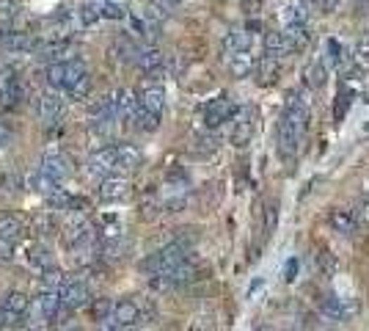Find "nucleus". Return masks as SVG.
I'll return each instance as SVG.
<instances>
[{"mask_svg": "<svg viewBox=\"0 0 369 331\" xmlns=\"http://www.w3.org/2000/svg\"><path fill=\"white\" fill-rule=\"evenodd\" d=\"M185 260H188V249L174 240V243H168L166 249L155 251L149 260H143L141 268H143L149 276H163V273H171L176 265H182Z\"/></svg>", "mask_w": 369, "mask_h": 331, "instance_id": "obj_2", "label": "nucleus"}, {"mask_svg": "<svg viewBox=\"0 0 369 331\" xmlns=\"http://www.w3.org/2000/svg\"><path fill=\"white\" fill-rule=\"evenodd\" d=\"M284 36H287L290 53H301V50H306V47H309V39H311L306 20H290L287 28H284Z\"/></svg>", "mask_w": 369, "mask_h": 331, "instance_id": "obj_13", "label": "nucleus"}, {"mask_svg": "<svg viewBox=\"0 0 369 331\" xmlns=\"http://www.w3.org/2000/svg\"><path fill=\"white\" fill-rule=\"evenodd\" d=\"M295 268H298V263H295V260L287 265V279H295Z\"/></svg>", "mask_w": 369, "mask_h": 331, "instance_id": "obj_46", "label": "nucleus"}, {"mask_svg": "<svg viewBox=\"0 0 369 331\" xmlns=\"http://www.w3.org/2000/svg\"><path fill=\"white\" fill-rule=\"evenodd\" d=\"M22 235V221L14 216H0V237L6 240H17Z\"/></svg>", "mask_w": 369, "mask_h": 331, "instance_id": "obj_31", "label": "nucleus"}, {"mask_svg": "<svg viewBox=\"0 0 369 331\" xmlns=\"http://www.w3.org/2000/svg\"><path fill=\"white\" fill-rule=\"evenodd\" d=\"M28 185L34 188L36 194H44V196H50V194H56L58 188H61V182H56L50 174H44L41 168H36L28 174Z\"/></svg>", "mask_w": 369, "mask_h": 331, "instance_id": "obj_22", "label": "nucleus"}, {"mask_svg": "<svg viewBox=\"0 0 369 331\" xmlns=\"http://www.w3.org/2000/svg\"><path fill=\"white\" fill-rule=\"evenodd\" d=\"M61 301H64V306H69L72 312H77V309H83V306L91 301V290H89V285L80 282V279H67V285L61 287Z\"/></svg>", "mask_w": 369, "mask_h": 331, "instance_id": "obj_9", "label": "nucleus"}, {"mask_svg": "<svg viewBox=\"0 0 369 331\" xmlns=\"http://www.w3.org/2000/svg\"><path fill=\"white\" fill-rule=\"evenodd\" d=\"M91 315H94V320L108 323V320H110V315H113V304H110L108 298H100V301L91 306Z\"/></svg>", "mask_w": 369, "mask_h": 331, "instance_id": "obj_38", "label": "nucleus"}, {"mask_svg": "<svg viewBox=\"0 0 369 331\" xmlns=\"http://www.w3.org/2000/svg\"><path fill=\"white\" fill-rule=\"evenodd\" d=\"M28 306H31V298L25 296V293H20V290H11V293H6V296H3V301H0V309H3V312L20 315V318H25Z\"/></svg>", "mask_w": 369, "mask_h": 331, "instance_id": "obj_21", "label": "nucleus"}, {"mask_svg": "<svg viewBox=\"0 0 369 331\" xmlns=\"http://www.w3.org/2000/svg\"><path fill=\"white\" fill-rule=\"evenodd\" d=\"M116 155H119V168L122 171H133L141 166L143 161V155H141V149L135 146V144H119L116 146Z\"/></svg>", "mask_w": 369, "mask_h": 331, "instance_id": "obj_24", "label": "nucleus"}, {"mask_svg": "<svg viewBox=\"0 0 369 331\" xmlns=\"http://www.w3.org/2000/svg\"><path fill=\"white\" fill-rule=\"evenodd\" d=\"M89 92H91V77H89V75H86V77H83V80H80L75 89H69V94H72L75 99L89 97Z\"/></svg>", "mask_w": 369, "mask_h": 331, "instance_id": "obj_43", "label": "nucleus"}, {"mask_svg": "<svg viewBox=\"0 0 369 331\" xmlns=\"http://www.w3.org/2000/svg\"><path fill=\"white\" fill-rule=\"evenodd\" d=\"M254 132H257V113H254V108H237L235 127H232V144H235L237 149H245L251 144Z\"/></svg>", "mask_w": 369, "mask_h": 331, "instance_id": "obj_5", "label": "nucleus"}, {"mask_svg": "<svg viewBox=\"0 0 369 331\" xmlns=\"http://www.w3.org/2000/svg\"><path fill=\"white\" fill-rule=\"evenodd\" d=\"M28 265H34V268H39V270L50 268V265H53V254H50V249H47L44 243H31V246H28Z\"/></svg>", "mask_w": 369, "mask_h": 331, "instance_id": "obj_27", "label": "nucleus"}, {"mask_svg": "<svg viewBox=\"0 0 369 331\" xmlns=\"http://www.w3.org/2000/svg\"><path fill=\"white\" fill-rule=\"evenodd\" d=\"M0 326H3V309H0Z\"/></svg>", "mask_w": 369, "mask_h": 331, "instance_id": "obj_48", "label": "nucleus"}, {"mask_svg": "<svg viewBox=\"0 0 369 331\" xmlns=\"http://www.w3.org/2000/svg\"><path fill=\"white\" fill-rule=\"evenodd\" d=\"M265 53L273 58H284L290 53V44H287V36L284 31H268L265 33Z\"/></svg>", "mask_w": 369, "mask_h": 331, "instance_id": "obj_25", "label": "nucleus"}, {"mask_svg": "<svg viewBox=\"0 0 369 331\" xmlns=\"http://www.w3.org/2000/svg\"><path fill=\"white\" fill-rule=\"evenodd\" d=\"M276 227H278V201L270 199V201H265V207H262V232L273 235Z\"/></svg>", "mask_w": 369, "mask_h": 331, "instance_id": "obj_30", "label": "nucleus"}, {"mask_svg": "<svg viewBox=\"0 0 369 331\" xmlns=\"http://www.w3.org/2000/svg\"><path fill=\"white\" fill-rule=\"evenodd\" d=\"M102 331H133V329H122V326H116V323H110V320H108V323H105V329Z\"/></svg>", "mask_w": 369, "mask_h": 331, "instance_id": "obj_47", "label": "nucleus"}, {"mask_svg": "<svg viewBox=\"0 0 369 331\" xmlns=\"http://www.w3.org/2000/svg\"><path fill=\"white\" fill-rule=\"evenodd\" d=\"M347 108H350V92H339L336 94V108H334V119L336 122H342L344 119V113H347Z\"/></svg>", "mask_w": 369, "mask_h": 331, "instance_id": "obj_39", "label": "nucleus"}, {"mask_svg": "<svg viewBox=\"0 0 369 331\" xmlns=\"http://www.w3.org/2000/svg\"><path fill=\"white\" fill-rule=\"evenodd\" d=\"M257 80H259V86H273L276 83V77H278V72H281V58H273V56H262L259 61H257Z\"/></svg>", "mask_w": 369, "mask_h": 331, "instance_id": "obj_19", "label": "nucleus"}, {"mask_svg": "<svg viewBox=\"0 0 369 331\" xmlns=\"http://www.w3.org/2000/svg\"><path fill=\"white\" fill-rule=\"evenodd\" d=\"M11 257H14V240L0 237V263H11Z\"/></svg>", "mask_w": 369, "mask_h": 331, "instance_id": "obj_45", "label": "nucleus"}, {"mask_svg": "<svg viewBox=\"0 0 369 331\" xmlns=\"http://www.w3.org/2000/svg\"><path fill=\"white\" fill-rule=\"evenodd\" d=\"M116 168H119L116 146H113V149H97V152L89 158V166H86L89 177H94V180H105V177L116 174Z\"/></svg>", "mask_w": 369, "mask_h": 331, "instance_id": "obj_7", "label": "nucleus"}, {"mask_svg": "<svg viewBox=\"0 0 369 331\" xmlns=\"http://www.w3.org/2000/svg\"><path fill=\"white\" fill-rule=\"evenodd\" d=\"M102 17H108V20H122V17H124V8L116 6V3H105V6H102Z\"/></svg>", "mask_w": 369, "mask_h": 331, "instance_id": "obj_44", "label": "nucleus"}, {"mask_svg": "<svg viewBox=\"0 0 369 331\" xmlns=\"http://www.w3.org/2000/svg\"><path fill=\"white\" fill-rule=\"evenodd\" d=\"M135 64L146 75H157L163 69V53L157 47H141L138 56H135Z\"/></svg>", "mask_w": 369, "mask_h": 331, "instance_id": "obj_18", "label": "nucleus"}, {"mask_svg": "<svg viewBox=\"0 0 369 331\" xmlns=\"http://www.w3.org/2000/svg\"><path fill=\"white\" fill-rule=\"evenodd\" d=\"M317 309L325 320H336V323H347L356 318L358 312V304L353 298H336V296H320L317 301Z\"/></svg>", "mask_w": 369, "mask_h": 331, "instance_id": "obj_3", "label": "nucleus"}, {"mask_svg": "<svg viewBox=\"0 0 369 331\" xmlns=\"http://www.w3.org/2000/svg\"><path fill=\"white\" fill-rule=\"evenodd\" d=\"M113 99H116V116L124 122H135V116L141 111V97H135L130 89H119Z\"/></svg>", "mask_w": 369, "mask_h": 331, "instance_id": "obj_14", "label": "nucleus"}, {"mask_svg": "<svg viewBox=\"0 0 369 331\" xmlns=\"http://www.w3.org/2000/svg\"><path fill=\"white\" fill-rule=\"evenodd\" d=\"M328 227L334 232H339V235H353V232L358 230V218H356L353 210L334 207V210L328 213Z\"/></svg>", "mask_w": 369, "mask_h": 331, "instance_id": "obj_15", "label": "nucleus"}, {"mask_svg": "<svg viewBox=\"0 0 369 331\" xmlns=\"http://www.w3.org/2000/svg\"><path fill=\"white\" fill-rule=\"evenodd\" d=\"M17 11H20L17 0H0V20H11V17H17Z\"/></svg>", "mask_w": 369, "mask_h": 331, "instance_id": "obj_42", "label": "nucleus"}, {"mask_svg": "<svg viewBox=\"0 0 369 331\" xmlns=\"http://www.w3.org/2000/svg\"><path fill=\"white\" fill-rule=\"evenodd\" d=\"M130 191V180L124 174H110L100 180V188H97V196L102 201H116V199H124Z\"/></svg>", "mask_w": 369, "mask_h": 331, "instance_id": "obj_12", "label": "nucleus"}, {"mask_svg": "<svg viewBox=\"0 0 369 331\" xmlns=\"http://www.w3.org/2000/svg\"><path fill=\"white\" fill-rule=\"evenodd\" d=\"M61 113H64V102H61V97H58L56 92H44V94L39 97V119H41L44 127L58 125Z\"/></svg>", "mask_w": 369, "mask_h": 331, "instance_id": "obj_11", "label": "nucleus"}, {"mask_svg": "<svg viewBox=\"0 0 369 331\" xmlns=\"http://www.w3.org/2000/svg\"><path fill=\"white\" fill-rule=\"evenodd\" d=\"M94 240V230H91V221L86 213H72L64 224V243L69 249H77L83 243Z\"/></svg>", "mask_w": 369, "mask_h": 331, "instance_id": "obj_4", "label": "nucleus"}, {"mask_svg": "<svg viewBox=\"0 0 369 331\" xmlns=\"http://www.w3.org/2000/svg\"><path fill=\"white\" fill-rule=\"evenodd\" d=\"M44 174H50L56 182H64L69 174H72V161H69L64 152H58V149H47L44 152V161L39 166Z\"/></svg>", "mask_w": 369, "mask_h": 331, "instance_id": "obj_10", "label": "nucleus"}, {"mask_svg": "<svg viewBox=\"0 0 369 331\" xmlns=\"http://www.w3.org/2000/svg\"><path fill=\"white\" fill-rule=\"evenodd\" d=\"M237 113V105H235V99L232 97H218V99H212L207 108H204V125L212 130V127H221L224 122H229L232 116Z\"/></svg>", "mask_w": 369, "mask_h": 331, "instance_id": "obj_6", "label": "nucleus"}, {"mask_svg": "<svg viewBox=\"0 0 369 331\" xmlns=\"http://www.w3.org/2000/svg\"><path fill=\"white\" fill-rule=\"evenodd\" d=\"M0 47L8 50V53H31L36 47V39L31 33L8 31V33H0Z\"/></svg>", "mask_w": 369, "mask_h": 331, "instance_id": "obj_16", "label": "nucleus"}, {"mask_svg": "<svg viewBox=\"0 0 369 331\" xmlns=\"http://www.w3.org/2000/svg\"><path fill=\"white\" fill-rule=\"evenodd\" d=\"M226 66H229V72H232L235 77H245V75H251V69L257 64H254L251 53L242 50V53H229V56H226Z\"/></svg>", "mask_w": 369, "mask_h": 331, "instance_id": "obj_23", "label": "nucleus"}, {"mask_svg": "<svg viewBox=\"0 0 369 331\" xmlns=\"http://www.w3.org/2000/svg\"><path fill=\"white\" fill-rule=\"evenodd\" d=\"M47 83L53 89H64V83H67V61H53L47 66Z\"/></svg>", "mask_w": 369, "mask_h": 331, "instance_id": "obj_32", "label": "nucleus"}, {"mask_svg": "<svg viewBox=\"0 0 369 331\" xmlns=\"http://www.w3.org/2000/svg\"><path fill=\"white\" fill-rule=\"evenodd\" d=\"M353 61L361 66V69H367V72H369V36H361V39L356 42V50H353Z\"/></svg>", "mask_w": 369, "mask_h": 331, "instance_id": "obj_35", "label": "nucleus"}, {"mask_svg": "<svg viewBox=\"0 0 369 331\" xmlns=\"http://www.w3.org/2000/svg\"><path fill=\"white\" fill-rule=\"evenodd\" d=\"M143 320V306L133 301V298H124L119 304H113V315H110V323L122 326V329H133Z\"/></svg>", "mask_w": 369, "mask_h": 331, "instance_id": "obj_8", "label": "nucleus"}, {"mask_svg": "<svg viewBox=\"0 0 369 331\" xmlns=\"http://www.w3.org/2000/svg\"><path fill=\"white\" fill-rule=\"evenodd\" d=\"M135 125H138V130L155 132L157 127H160V113H152V111L141 108V111H138V116H135Z\"/></svg>", "mask_w": 369, "mask_h": 331, "instance_id": "obj_33", "label": "nucleus"}, {"mask_svg": "<svg viewBox=\"0 0 369 331\" xmlns=\"http://www.w3.org/2000/svg\"><path fill=\"white\" fill-rule=\"evenodd\" d=\"M311 263H314V270H317L320 276H325V279H331V276H336V270H339V263H336V254L331 251V249H325V246H314Z\"/></svg>", "mask_w": 369, "mask_h": 331, "instance_id": "obj_17", "label": "nucleus"}, {"mask_svg": "<svg viewBox=\"0 0 369 331\" xmlns=\"http://www.w3.org/2000/svg\"><path fill=\"white\" fill-rule=\"evenodd\" d=\"M306 77H309V86H311V89H320V86H325V64L317 58L314 64L309 66V75H306Z\"/></svg>", "mask_w": 369, "mask_h": 331, "instance_id": "obj_36", "label": "nucleus"}, {"mask_svg": "<svg viewBox=\"0 0 369 331\" xmlns=\"http://www.w3.org/2000/svg\"><path fill=\"white\" fill-rule=\"evenodd\" d=\"M31 230H34L39 237L53 235V232H56V218H53V213H39L34 221H31Z\"/></svg>", "mask_w": 369, "mask_h": 331, "instance_id": "obj_34", "label": "nucleus"}, {"mask_svg": "<svg viewBox=\"0 0 369 331\" xmlns=\"http://www.w3.org/2000/svg\"><path fill=\"white\" fill-rule=\"evenodd\" d=\"M50 204H53V210H64V207H69L72 204V199H69V194L64 191V188H58L56 194H50Z\"/></svg>", "mask_w": 369, "mask_h": 331, "instance_id": "obj_41", "label": "nucleus"}, {"mask_svg": "<svg viewBox=\"0 0 369 331\" xmlns=\"http://www.w3.org/2000/svg\"><path fill=\"white\" fill-rule=\"evenodd\" d=\"M141 108H146V111H152V113H163V108H166V92H163V86H146V89L141 92Z\"/></svg>", "mask_w": 369, "mask_h": 331, "instance_id": "obj_20", "label": "nucleus"}, {"mask_svg": "<svg viewBox=\"0 0 369 331\" xmlns=\"http://www.w3.org/2000/svg\"><path fill=\"white\" fill-rule=\"evenodd\" d=\"M259 331H270V329H259Z\"/></svg>", "mask_w": 369, "mask_h": 331, "instance_id": "obj_49", "label": "nucleus"}, {"mask_svg": "<svg viewBox=\"0 0 369 331\" xmlns=\"http://www.w3.org/2000/svg\"><path fill=\"white\" fill-rule=\"evenodd\" d=\"M0 188H3V191H17V188H20L17 171H3V174H0Z\"/></svg>", "mask_w": 369, "mask_h": 331, "instance_id": "obj_40", "label": "nucleus"}, {"mask_svg": "<svg viewBox=\"0 0 369 331\" xmlns=\"http://www.w3.org/2000/svg\"><path fill=\"white\" fill-rule=\"evenodd\" d=\"M77 17H80V23H83V25H94V23H100L102 8L100 6H94V3H86V6L77 11Z\"/></svg>", "mask_w": 369, "mask_h": 331, "instance_id": "obj_37", "label": "nucleus"}, {"mask_svg": "<svg viewBox=\"0 0 369 331\" xmlns=\"http://www.w3.org/2000/svg\"><path fill=\"white\" fill-rule=\"evenodd\" d=\"M39 53L44 56V58H53V61H61V58H67L69 53H72V42H50V44H41L39 47Z\"/></svg>", "mask_w": 369, "mask_h": 331, "instance_id": "obj_29", "label": "nucleus"}, {"mask_svg": "<svg viewBox=\"0 0 369 331\" xmlns=\"http://www.w3.org/2000/svg\"><path fill=\"white\" fill-rule=\"evenodd\" d=\"M224 50H226V56H229V53L251 50V33L248 31H229L226 36H224Z\"/></svg>", "mask_w": 369, "mask_h": 331, "instance_id": "obj_26", "label": "nucleus"}, {"mask_svg": "<svg viewBox=\"0 0 369 331\" xmlns=\"http://www.w3.org/2000/svg\"><path fill=\"white\" fill-rule=\"evenodd\" d=\"M353 3H358V0H353Z\"/></svg>", "mask_w": 369, "mask_h": 331, "instance_id": "obj_50", "label": "nucleus"}, {"mask_svg": "<svg viewBox=\"0 0 369 331\" xmlns=\"http://www.w3.org/2000/svg\"><path fill=\"white\" fill-rule=\"evenodd\" d=\"M306 122H309V99L301 89H292L287 94V105H284V116L278 122V132H276V144H278V155L292 163L298 149H301L303 132H306Z\"/></svg>", "mask_w": 369, "mask_h": 331, "instance_id": "obj_1", "label": "nucleus"}, {"mask_svg": "<svg viewBox=\"0 0 369 331\" xmlns=\"http://www.w3.org/2000/svg\"><path fill=\"white\" fill-rule=\"evenodd\" d=\"M64 285H67V279H64V270H61V268L50 265V268L41 270V290H61Z\"/></svg>", "mask_w": 369, "mask_h": 331, "instance_id": "obj_28", "label": "nucleus"}]
</instances>
